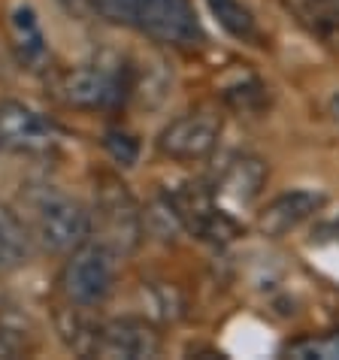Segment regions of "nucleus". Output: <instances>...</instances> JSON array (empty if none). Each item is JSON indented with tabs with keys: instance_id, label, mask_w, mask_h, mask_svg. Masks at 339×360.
<instances>
[{
	"instance_id": "obj_1",
	"label": "nucleus",
	"mask_w": 339,
	"mask_h": 360,
	"mask_svg": "<svg viewBox=\"0 0 339 360\" xmlns=\"http://www.w3.org/2000/svg\"><path fill=\"white\" fill-rule=\"evenodd\" d=\"M97 15L131 27L161 46L194 49L203 43V27L191 0H91Z\"/></svg>"
},
{
	"instance_id": "obj_2",
	"label": "nucleus",
	"mask_w": 339,
	"mask_h": 360,
	"mask_svg": "<svg viewBox=\"0 0 339 360\" xmlns=\"http://www.w3.org/2000/svg\"><path fill=\"white\" fill-rule=\"evenodd\" d=\"M136 67L124 58H94V61L76 64L55 79V94L61 103L85 112H109L124 106L134 97Z\"/></svg>"
},
{
	"instance_id": "obj_3",
	"label": "nucleus",
	"mask_w": 339,
	"mask_h": 360,
	"mask_svg": "<svg viewBox=\"0 0 339 360\" xmlns=\"http://www.w3.org/2000/svg\"><path fill=\"white\" fill-rule=\"evenodd\" d=\"M91 236L109 245L118 257L134 255L146 236L143 209L127 191V185L113 173H101L94 185V212H91Z\"/></svg>"
},
{
	"instance_id": "obj_4",
	"label": "nucleus",
	"mask_w": 339,
	"mask_h": 360,
	"mask_svg": "<svg viewBox=\"0 0 339 360\" xmlns=\"http://www.w3.org/2000/svg\"><path fill=\"white\" fill-rule=\"evenodd\" d=\"M31 224L39 248L52 255H70L91 239V209L58 188H39L31 197Z\"/></svg>"
},
{
	"instance_id": "obj_5",
	"label": "nucleus",
	"mask_w": 339,
	"mask_h": 360,
	"mask_svg": "<svg viewBox=\"0 0 339 360\" xmlns=\"http://www.w3.org/2000/svg\"><path fill=\"white\" fill-rule=\"evenodd\" d=\"M115 261L118 255L94 236L79 245L76 252H70L61 278H58L67 303L85 309H97L101 303H106L115 288Z\"/></svg>"
},
{
	"instance_id": "obj_6",
	"label": "nucleus",
	"mask_w": 339,
	"mask_h": 360,
	"mask_svg": "<svg viewBox=\"0 0 339 360\" xmlns=\"http://www.w3.org/2000/svg\"><path fill=\"white\" fill-rule=\"evenodd\" d=\"M61 143V127L22 100H0V148L15 155L46 158Z\"/></svg>"
},
{
	"instance_id": "obj_7",
	"label": "nucleus",
	"mask_w": 339,
	"mask_h": 360,
	"mask_svg": "<svg viewBox=\"0 0 339 360\" xmlns=\"http://www.w3.org/2000/svg\"><path fill=\"white\" fill-rule=\"evenodd\" d=\"M218 136H222V115L212 109H191L158 134V152L176 164H197L215 152Z\"/></svg>"
},
{
	"instance_id": "obj_8",
	"label": "nucleus",
	"mask_w": 339,
	"mask_h": 360,
	"mask_svg": "<svg viewBox=\"0 0 339 360\" xmlns=\"http://www.w3.org/2000/svg\"><path fill=\"white\" fill-rule=\"evenodd\" d=\"M170 200H173L176 212L182 218V227L188 233L200 236L206 243H215V245H224L239 236V224L215 206V194L209 188H203L200 182L185 185L182 191H176Z\"/></svg>"
},
{
	"instance_id": "obj_9",
	"label": "nucleus",
	"mask_w": 339,
	"mask_h": 360,
	"mask_svg": "<svg viewBox=\"0 0 339 360\" xmlns=\"http://www.w3.org/2000/svg\"><path fill=\"white\" fill-rule=\"evenodd\" d=\"M161 333L143 318H115L103 321L97 330V342L91 357L103 360H148L161 354Z\"/></svg>"
},
{
	"instance_id": "obj_10",
	"label": "nucleus",
	"mask_w": 339,
	"mask_h": 360,
	"mask_svg": "<svg viewBox=\"0 0 339 360\" xmlns=\"http://www.w3.org/2000/svg\"><path fill=\"white\" fill-rule=\"evenodd\" d=\"M327 197L321 191H309V188H297V191H285L273 197L270 203L257 215V230L270 239L288 236L291 230L306 224L309 218H315L324 209Z\"/></svg>"
},
{
	"instance_id": "obj_11",
	"label": "nucleus",
	"mask_w": 339,
	"mask_h": 360,
	"mask_svg": "<svg viewBox=\"0 0 339 360\" xmlns=\"http://www.w3.org/2000/svg\"><path fill=\"white\" fill-rule=\"evenodd\" d=\"M267 182H270V167H267V161L252 152H243V155H234L231 161L222 167L212 194L231 200V203L248 206L264 194Z\"/></svg>"
},
{
	"instance_id": "obj_12",
	"label": "nucleus",
	"mask_w": 339,
	"mask_h": 360,
	"mask_svg": "<svg viewBox=\"0 0 339 360\" xmlns=\"http://www.w3.org/2000/svg\"><path fill=\"white\" fill-rule=\"evenodd\" d=\"M282 6L324 52L339 58V0H282Z\"/></svg>"
},
{
	"instance_id": "obj_13",
	"label": "nucleus",
	"mask_w": 339,
	"mask_h": 360,
	"mask_svg": "<svg viewBox=\"0 0 339 360\" xmlns=\"http://www.w3.org/2000/svg\"><path fill=\"white\" fill-rule=\"evenodd\" d=\"M9 43L18 58V64L27 70H43L49 61V43L43 25L31 6H15L9 13Z\"/></svg>"
},
{
	"instance_id": "obj_14",
	"label": "nucleus",
	"mask_w": 339,
	"mask_h": 360,
	"mask_svg": "<svg viewBox=\"0 0 339 360\" xmlns=\"http://www.w3.org/2000/svg\"><path fill=\"white\" fill-rule=\"evenodd\" d=\"M31 243L34 236L18 218V212L0 203V276L18 273L31 261Z\"/></svg>"
},
{
	"instance_id": "obj_15",
	"label": "nucleus",
	"mask_w": 339,
	"mask_h": 360,
	"mask_svg": "<svg viewBox=\"0 0 339 360\" xmlns=\"http://www.w3.org/2000/svg\"><path fill=\"white\" fill-rule=\"evenodd\" d=\"M55 324H58V333H61V339H64L70 348H73L76 354H82V357H91L94 354V342H97V330H101V321L88 318V309L85 306L67 303L61 312L55 315Z\"/></svg>"
},
{
	"instance_id": "obj_16",
	"label": "nucleus",
	"mask_w": 339,
	"mask_h": 360,
	"mask_svg": "<svg viewBox=\"0 0 339 360\" xmlns=\"http://www.w3.org/2000/svg\"><path fill=\"white\" fill-rule=\"evenodd\" d=\"M206 6L224 34H231L239 43H261L257 18L243 0H206Z\"/></svg>"
},
{
	"instance_id": "obj_17",
	"label": "nucleus",
	"mask_w": 339,
	"mask_h": 360,
	"mask_svg": "<svg viewBox=\"0 0 339 360\" xmlns=\"http://www.w3.org/2000/svg\"><path fill=\"white\" fill-rule=\"evenodd\" d=\"M282 354L288 357H318V360H339V330H331V333H321V336H300L294 342H288L282 348Z\"/></svg>"
},
{
	"instance_id": "obj_18",
	"label": "nucleus",
	"mask_w": 339,
	"mask_h": 360,
	"mask_svg": "<svg viewBox=\"0 0 339 360\" xmlns=\"http://www.w3.org/2000/svg\"><path fill=\"white\" fill-rule=\"evenodd\" d=\"M106 148L122 167H131L136 161V155H139V143L124 131H109L106 134Z\"/></svg>"
},
{
	"instance_id": "obj_19",
	"label": "nucleus",
	"mask_w": 339,
	"mask_h": 360,
	"mask_svg": "<svg viewBox=\"0 0 339 360\" xmlns=\"http://www.w3.org/2000/svg\"><path fill=\"white\" fill-rule=\"evenodd\" d=\"M18 354V342L13 339V333L0 324V360H9V357H15Z\"/></svg>"
},
{
	"instance_id": "obj_20",
	"label": "nucleus",
	"mask_w": 339,
	"mask_h": 360,
	"mask_svg": "<svg viewBox=\"0 0 339 360\" xmlns=\"http://www.w3.org/2000/svg\"><path fill=\"white\" fill-rule=\"evenodd\" d=\"M331 115H333V122H339V91L331 97Z\"/></svg>"
},
{
	"instance_id": "obj_21",
	"label": "nucleus",
	"mask_w": 339,
	"mask_h": 360,
	"mask_svg": "<svg viewBox=\"0 0 339 360\" xmlns=\"http://www.w3.org/2000/svg\"><path fill=\"white\" fill-rule=\"evenodd\" d=\"M333 230H336V236H339V221H336V224H333Z\"/></svg>"
}]
</instances>
